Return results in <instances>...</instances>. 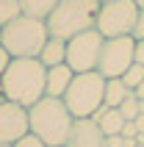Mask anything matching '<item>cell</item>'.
<instances>
[{"mask_svg": "<svg viewBox=\"0 0 144 147\" xmlns=\"http://www.w3.org/2000/svg\"><path fill=\"white\" fill-rule=\"evenodd\" d=\"M39 61L44 67H58V64H67V42L64 39H56V36H50L47 45L42 47L39 53Z\"/></svg>", "mask_w": 144, "mask_h": 147, "instance_id": "cell-13", "label": "cell"}, {"mask_svg": "<svg viewBox=\"0 0 144 147\" xmlns=\"http://www.w3.org/2000/svg\"><path fill=\"white\" fill-rule=\"evenodd\" d=\"M141 42H144V39H141Z\"/></svg>", "mask_w": 144, "mask_h": 147, "instance_id": "cell-33", "label": "cell"}, {"mask_svg": "<svg viewBox=\"0 0 144 147\" xmlns=\"http://www.w3.org/2000/svg\"><path fill=\"white\" fill-rule=\"evenodd\" d=\"M67 147H105V133L94 119H75Z\"/></svg>", "mask_w": 144, "mask_h": 147, "instance_id": "cell-10", "label": "cell"}, {"mask_svg": "<svg viewBox=\"0 0 144 147\" xmlns=\"http://www.w3.org/2000/svg\"><path fill=\"white\" fill-rule=\"evenodd\" d=\"M133 39L136 42L144 39V8H139V20H136V28H133Z\"/></svg>", "mask_w": 144, "mask_h": 147, "instance_id": "cell-20", "label": "cell"}, {"mask_svg": "<svg viewBox=\"0 0 144 147\" xmlns=\"http://www.w3.org/2000/svg\"><path fill=\"white\" fill-rule=\"evenodd\" d=\"M17 17H22L20 0H0V28L8 25V22H14Z\"/></svg>", "mask_w": 144, "mask_h": 147, "instance_id": "cell-16", "label": "cell"}, {"mask_svg": "<svg viewBox=\"0 0 144 147\" xmlns=\"http://www.w3.org/2000/svg\"><path fill=\"white\" fill-rule=\"evenodd\" d=\"M136 3H139V8H144V0H136Z\"/></svg>", "mask_w": 144, "mask_h": 147, "instance_id": "cell-30", "label": "cell"}, {"mask_svg": "<svg viewBox=\"0 0 144 147\" xmlns=\"http://www.w3.org/2000/svg\"><path fill=\"white\" fill-rule=\"evenodd\" d=\"M14 147H47V144H44L36 133H25L20 142H14Z\"/></svg>", "mask_w": 144, "mask_h": 147, "instance_id": "cell-19", "label": "cell"}, {"mask_svg": "<svg viewBox=\"0 0 144 147\" xmlns=\"http://www.w3.org/2000/svg\"><path fill=\"white\" fill-rule=\"evenodd\" d=\"M133 50H136V39L133 36H116V39H105L103 53H100V64L97 72L105 81L111 78H122L128 72V67H133Z\"/></svg>", "mask_w": 144, "mask_h": 147, "instance_id": "cell-8", "label": "cell"}, {"mask_svg": "<svg viewBox=\"0 0 144 147\" xmlns=\"http://www.w3.org/2000/svg\"><path fill=\"white\" fill-rule=\"evenodd\" d=\"M31 133V119H28V108L20 106V103H0V142H8L14 144Z\"/></svg>", "mask_w": 144, "mask_h": 147, "instance_id": "cell-9", "label": "cell"}, {"mask_svg": "<svg viewBox=\"0 0 144 147\" xmlns=\"http://www.w3.org/2000/svg\"><path fill=\"white\" fill-rule=\"evenodd\" d=\"M97 125H100V131L105 133V136H114V133H122V128H125V119H122L119 108H111V106H103L100 111H97L94 117H92Z\"/></svg>", "mask_w": 144, "mask_h": 147, "instance_id": "cell-12", "label": "cell"}, {"mask_svg": "<svg viewBox=\"0 0 144 147\" xmlns=\"http://www.w3.org/2000/svg\"><path fill=\"white\" fill-rule=\"evenodd\" d=\"M119 114H122L125 122H136V117L141 114V100H139L136 94H130V97L119 106Z\"/></svg>", "mask_w": 144, "mask_h": 147, "instance_id": "cell-17", "label": "cell"}, {"mask_svg": "<svg viewBox=\"0 0 144 147\" xmlns=\"http://www.w3.org/2000/svg\"><path fill=\"white\" fill-rule=\"evenodd\" d=\"M122 142H125V139H122L119 133H114V136H105V147H122Z\"/></svg>", "mask_w": 144, "mask_h": 147, "instance_id": "cell-24", "label": "cell"}, {"mask_svg": "<svg viewBox=\"0 0 144 147\" xmlns=\"http://www.w3.org/2000/svg\"><path fill=\"white\" fill-rule=\"evenodd\" d=\"M130 94H133V92L122 83V78H111V81H105V106L119 108Z\"/></svg>", "mask_w": 144, "mask_h": 147, "instance_id": "cell-15", "label": "cell"}, {"mask_svg": "<svg viewBox=\"0 0 144 147\" xmlns=\"http://www.w3.org/2000/svg\"><path fill=\"white\" fill-rule=\"evenodd\" d=\"M122 139H136L139 136V128H136V122H125V128H122V133H119Z\"/></svg>", "mask_w": 144, "mask_h": 147, "instance_id": "cell-21", "label": "cell"}, {"mask_svg": "<svg viewBox=\"0 0 144 147\" xmlns=\"http://www.w3.org/2000/svg\"><path fill=\"white\" fill-rule=\"evenodd\" d=\"M0 147H14V144H8V142H0Z\"/></svg>", "mask_w": 144, "mask_h": 147, "instance_id": "cell-29", "label": "cell"}, {"mask_svg": "<svg viewBox=\"0 0 144 147\" xmlns=\"http://www.w3.org/2000/svg\"><path fill=\"white\" fill-rule=\"evenodd\" d=\"M28 119H31V133H36L47 147H67L75 117L67 111L64 100L42 97L36 106L28 108Z\"/></svg>", "mask_w": 144, "mask_h": 147, "instance_id": "cell-2", "label": "cell"}, {"mask_svg": "<svg viewBox=\"0 0 144 147\" xmlns=\"http://www.w3.org/2000/svg\"><path fill=\"white\" fill-rule=\"evenodd\" d=\"M8 64H11V56H8V50L3 47V45H0V75H3V72L8 69Z\"/></svg>", "mask_w": 144, "mask_h": 147, "instance_id": "cell-22", "label": "cell"}, {"mask_svg": "<svg viewBox=\"0 0 144 147\" xmlns=\"http://www.w3.org/2000/svg\"><path fill=\"white\" fill-rule=\"evenodd\" d=\"M136 128H139V133H144V114L136 117Z\"/></svg>", "mask_w": 144, "mask_h": 147, "instance_id": "cell-26", "label": "cell"}, {"mask_svg": "<svg viewBox=\"0 0 144 147\" xmlns=\"http://www.w3.org/2000/svg\"><path fill=\"white\" fill-rule=\"evenodd\" d=\"M133 61L144 64V42H136V50H133Z\"/></svg>", "mask_w": 144, "mask_h": 147, "instance_id": "cell-23", "label": "cell"}, {"mask_svg": "<svg viewBox=\"0 0 144 147\" xmlns=\"http://www.w3.org/2000/svg\"><path fill=\"white\" fill-rule=\"evenodd\" d=\"M0 103H6V94H3V86H0Z\"/></svg>", "mask_w": 144, "mask_h": 147, "instance_id": "cell-28", "label": "cell"}, {"mask_svg": "<svg viewBox=\"0 0 144 147\" xmlns=\"http://www.w3.org/2000/svg\"><path fill=\"white\" fill-rule=\"evenodd\" d=\"M100 3H111V0H100Z\"/></svg>", "mask_w": 144, "mask_h": 147, "instance_id": "cell-32", "label": "cell"}, {"mask_svg": "<svg viewBox=\"0 0 144 147\" xmlns=\"http://www.w3.org/2000/svg\"><path fill=\"white\" fill-rule=\"evenodd\" d=\"M44 78L47 67L39 58H11L8 69L0 75V86L6 100L31 108L44 97Z\"/></svg>", "mask_w": 144, "mask_h": 147, "instance_id": "cell-1", "label": "cell"}, {"mask_svg": "<svg viewBox=\"0 0 144 147\" xmlns=\"http://www.w3.org/2000/svg\"><path fill=\"white\" fill-rule=\"evenodd\" d=\"M103 45H105V36L97 31V28L72 36V39L67 42V67H69L75 75H80V72H94L97 64H100Z\"/></svg>", "mask_w": 144, "mask_h": 147, "instance_id": "cell-7", "label": "cell"}, {"mask_svg": "<svg viewBox=\"0 0 144 147\" xmlns=\"http://www.w3.org/2000/svg\"><path fill=\"white\" fill-rule=\"evenodd\" d=\"M100 0H61L56 11L47 17V31L56 39L69 42L83 31H92L97 25Z\"/></svg>", "mask_w": 144, "mask_h": 147, "instance_id": "cell-4", "label": "cell"}, {"mask_svg": "<svg viewBox=\"0 0 144 147\" xmlns=\"http://www.w3.org/2000/svg\"><path fill=\"white\" fill-rule=\"evenodd\" d=\"M58 3H61V0H20L22 14L33 17V20H42V22H47V17L56 11Z\"/></svg>", "mask_w": 144, "mask_h": 147, "instance_id": "cell-14", "label": "cell"}, {"mask_svg": "<svg viewBox=\"0 0 144 147\" xmlns=\"http://www.w3.org/2000/svg\"><path fill=\"white\" fill-rule=\"evenodd\" d=\"M141 81H144V64H136V61H133V67H128V72L122 75V83L133 92Z\"/></svg>", "mask_w": 144, "mask_h": 147, "instance_id": "cell-18", "label": "cell"}, {"mask_svg": "<svg viewBox=\"0 0 144 147\" xmlns=\"http://www.w3.org/2000/svg\"><path fill=\"white\" fill-rule=\"evenodd\" d=\"M139 20V3L136 0H111V3H100L97 11V31L105 39H116V36H133Z\"/></svg>", "mask_w": 144, "mask_h": 147, "instance_id": "cell-6", "label": "cell"}, {"mask_svg": "<svg viewBox=\"0 0 144 147\" xmlns=\"http://www.w3.org/2000/svg\"><path fill=\"white\" fill-rule=\"evenodd\" d=\"M47 39H50L47 22L25 17V14L0 28V45L8 50L11 58H39Z\"/></svg>", "mask_w": 144, "mask_h": 147, "instance_id": "cell-3", "label": "cell"}, {"mask_svg": "<svg viewBox=\"0 0 144 147\" xmlns=\"http://www.w3.org/2000/svg\"><path fill=\"white\" fill-rule=\"evenodd\" d=\"M72 78H75V72H72L67 64H58V67H47V78H44V97H64L67 89H69Z\"/></svg>", "mask_w": 144, "mask_h": 147, "instance_id": "cell-11", "label": "cell"}, {"mask_svg": "<svg viewBox=\"0 0 144 147\" xmlns=\"http://www.w3.org/2000/svg\"><path fill=\"white\" fill-rule=\"evenodd\" d=\"M141 114H144V100H141Z\"/></svg>", "mask_w": 144, "mask_h": 147, "instance_id": "cell-31", "label": "cell"}, {"mask_svg": "<svg viewBox=\"0 0 144 147\" xmlns=\"http://www.w3.org/2000/svg\"><path fill=\"white\" fill-rule=\"evenodd\" d=\"M64 106L75 119H92V117L105 106V78L100 72H80L72 78L67 89Z\"/></svg>", "mask_w": 144, "mask_h": 147, "instance_id": "cell-5", "label": "cell"}, {"mask_svg": "<svg viewBox=\"0 0 144 147\" xmlns=\"http://www.w3.org/2000/svg\"><path fill=\"white\" fill-rule=\"evenodd\" d=\"M133 94H136V97H139V100H144V81H141V83H139L136 89H133Z\"/></svg>", "mask_w": 144, "mask_h": 147, "instance_id": "cell-25", "label": "cell"}, {"mask_svg": "<svg viewBox=\"0 0 144 147\" xmlns=\"http://www.w3.org/2000/svg\"><path fill=\"white\" fill-rule=\"evenodd\" d=\"M122 147H136V139H125V142H122Z\"/></svg>", "mask_w": 144, "mask_h": 147, "instance_id": "cell-27", "label": "cell"}]
</instances>
